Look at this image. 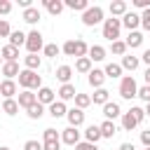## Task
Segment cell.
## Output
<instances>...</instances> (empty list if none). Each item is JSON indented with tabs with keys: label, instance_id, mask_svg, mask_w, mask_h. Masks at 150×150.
Here are the masks:
<instances>
[{
	"label": "cell",
	"instance_id": "cell-1",
	"mask_svg": "<svg viewBox=\"0 0 150 150\" xmlns=\"http://www.w3.org/2000/svg\"><path fill=\"white\" fill-rule=\"evenodd\" d=\"M19 84L23 89H42V77L35 73V70H21L19 73Z\"/></svg>",
	"mask_w": 150,
	"mask_h": 150
},
{
	"label": "cell",
	"instance_id": "cell-2",
	"mask_svg": "<svg viewBox=\"0 0 150 150\" xmlns=\"http://www.w3.org/2000/svg\"><path fill=\"white\" fill-rule=\"evenodd\" d=\"M120 30H122V19L110 16V19L103 21V38H105V40H110V42L120 40Z\"/></svg>",
	"mask_w": 150,
	"mask_h": 150
},
{
	"label": "cell",
	"instance_id": "cell-3",
	"mask_svg": "<svg viewBox=\"0 0 150 150\" xmlns=\"http://www.w3.org/2000/svg\"><path fill=\"white\" fill-rule=\"evenodd\" d=\"M120 96L127 98V101H131L134 96H138V84H136L134 75H124L122 77V82H120Z\"/></svg>",
	"mask_w": 150,
	"mask_h": 150
},
{
	"label": "cell",
	"instance_id": "cell-4",
	"mask_svg": "<svg viewBox=\"0 0 150 150\" xmlns=\"http://www.w3.org/2000/svg\"><path fill=\"white\" fill-rule=\"evenodd\" d=\"M101 21H105V19H103V7H98V5L89 7L87 12H82V23L84 26H96Z\"/></svg>",
	"mask_w": 150,
	"mask_h": 150
},
{
	"label": "cell",
	"instance_id": "cell-5",
	"mask_svg": "<svg viewBox=\"0 0 150 150\" xmlns=\"http://www.w3.org/2000/svg\"><path fill=\"white\" fill-rule=\"evenodd\" d=\"M26 49L28 54H38L40 49H45V40H42V33L40 30H30L28 38H26Z\"/></svg>",
	"mask_w": 150,
	"mask_h": 150
},
{
	"label": "cell",
	"instance_id": "cell-6",
	"mask_svg": "<svg viewBox=\"0 0 150 150\" xmlns=\"http://www.w3.org/2000/svg\"><path fill=\"white\" fill-rule=\"evenodd\" d=\"M61 141H63L66 145H73V148H75V145L80 143V131H77L75 127H68V129L61 131Z\"/></svg>",
	"mask_w": 150,
	"mask_h": 150
},
{
	"label": "cell",
	"instance_id": "cell-7",
	"mask_svg": "<svg viewBox=\"0 0 150 150\" xmlns=\"http://www.w3.org/2000/svg\"><path fill=\"white\" fill-rule=\"evenodd\" d=\"M122 26L129 28V33L136 30V28L141 26V14H136V12H127V14L122 16Z\"/></svg>",
	"mask_w": 150,
	"mask_h": 150
},
{
	"label": "cell",
	"instance_id": "cell-8",
	"mask_svg": "<svg viewBox=\"0 0 150 150\" xmlns=\"http://www.w3.org/2000/svg\"><path fill=\"white\" fill-rule=\"evenodd\" d=\"M33 103H38V94H33L30 89H23L21 94H19V108H30Z\"/></svg>",
	"mask_w": 150,
	"mask_h": 150
},
{
	"label": "cell",
	"instance_id": "cell-9",
	"mask_svg": "<svg viewBox=\"0 0 150 150\" xmlns=\"http://www.w3.org/2000/svg\"><path fill=\"white\" fill-rule=\"evenodd\" d=\"M66 117H68V124L77 129V127H80V124L84 122V110H80V108H70Z\"/></svg>",
	"mask_w": 150,
	"mask_h": 150
},
{
	"label": "cell",
	"instance_id": "cell-10",
	"mask_svg": "<svg viewBox=\"0 0 150 150\" xmlns=\"http://www.w3.org/2000/svg\"><path fill=\"white\" fill-rule=\"evenodd\" d=\"M19 63L16 61H5L2 63V75H5V80H12V77H19Z\"/></svg>",
	"mask_w": 150,
	"mask_h": 150
},
{
	"label": "cell",
	"instance_id": "cell-11",
	"mask_svg": "<svg viewBox=\"0 0 150 150\" xmlns=\"http://www.w3.org/2000/svg\"><path fill=\"white\" fill-rule=\"evenodd\" d=\"M103 82H105V73L98 70V68H91V73H89V84H91L94 89H101Z\"/></svg>",
	"mask_w": 150,
	"mask_h": 150
},
{
	"label": "cell",
	"instance_id": "cell-12",
	"mask_svg": "<svg viewBox=\"0 0 150 150\" xmlns=\"http://www.w3.org/2000/svg\"><path fill=\"white\" fill-rule=\"evenodd\" d=\"M16 94V82L14 80H2L0 82V96L2 98H12Z\"/></svg>",
	"mask_w": 150,
	"mask_h": 150
},
{
	"label": "cell",
	"instance_id": "cell-13",
	"mask_svg": "<svg viewBox=\"0 0 150 150\" xmlns=\"http://www.w3.org/2000/svg\"><path fill=\"white\" fill-rule=\"evenodd\" d=\"M42 5H45V9L49 12V14H54V16H59L61 12H63V0H42Z\"/></svg>",
	"mask_w": 150,
	"mask_h": 150
},
{
	"label": "cell",
	"instance_id": "cell-14",
	"mask_svg": "<svg viewBox=\"0 0 150 150\" xmlns=\"http://www.w3.org/2000/svg\"><path fill=\"white\" fill-rule=\"evenodd\" d=\"M103 115H105V120H110V122H112L115 117H120V115H122V110H120V103H115V101L110 103V101H108V103L103 105Z\"/></svg>",
	"mask_w": 150,
	"mask_h": 150
},
{
	"label": "cell",
	"instance_id": "cell-15",
	"mask_svg": "<svg viewBox=\"0 0 150 150\" xmlns=\"http://www.w3.org/2000/svg\"><path fill=\"white\" fill-rule=\"evenodd\" d=\"M84 138H87V143H98L103 136H101V127L98 124H91V127H87V131H84Z\"/></svg>",
	"mask_w": 150,
	"mask_h": 150
},
{
	"label": "cell",
	"instance_id": "cell-16",
	"mask_svg": "<svg viewBox=\"0 0 150 150\" xmlns=\"http://www.w3.org/2000/svg\"><path fill=\"white\" fill-rule=\"evenodd\" d=\"M56 98H54V91L49 89V87H42L40 91H38V103H42V105H52Z\"/></svg>",
	"mask_w": 150,
	"mask_h": 150
},
{
	"label": "cell",
	"instance_id": "cell-17",
	"mask_svg": "<svg viewBox=\"0 0 150 150\" xmlns=\"http://www.w3.org/2000/svg\"><path fill=\"white\" fill-rule=\"evenodd\" d=\"M49 115H52L54 120H59V117L68 115V108H66V103H63V101H54V103L49 105Z\"/></svg>",
	"mask_w": 150,
	"mask_h": 150
},
{
	"label": "cell",
	"instance_id": "cell-18",
	"mask_svg": "<svg viewBox=\"0 0 150 150\" xmlns=\"http://www.w3.org/2000/svg\"><path fill=\"white\" fill-rule=\"evenodd\" d=\"M127 47H131V49H136V47H141L143 45V33L141 30H131L129 35H127Z\"/></svg>",
	"mask_w": 150,
	"mask_h": 150
},
{
	"label": "cell",
	"instance_id": "cell-19",
	"mask_svg": "<svg viewBox=\"0 0 150 150\" xmlns=\"http://www.w3.org/2000/svg\"><path fill=\"white\" fill-rule=\"evenodd\" d=\"M129 9H127V2L124 0H115V2H110V14L117 19V16H124Z\"/></svg>",
	"mask_w": 150,
	"mask_h": 150
},
{
	"label": "cell",
	"instance_id": "cell-20",
	"mask_svg": "<svg viewBox=\"0 0 150 150\" xmlns=\"http://www.w3.org/2000/svg\"><path fill=\"white\" fill-rule=\"evenodd\" d=\"M105 54H108V52H105V47H101V45H91L87 56H89L91 61H103V59H105Z\"/></svg>",
	"mask_w": 150,
	"mask_h": 150
},
{
	"label": "cell",
	"instance_id": "cell-21",
	"mask_svg": "<svg viewBox=\"0 0 150 150\" xmlns=\"http://www.w3.org/2000/svg\"><path fill=\"white\" fill-rule=\"evenodd\" d=\"M138 63H141V59H138V56L124 54V56H122V63H120V66H122V70H124V68H127V70H136V68H138Z\"/></svg>",
	"mask_w": 150,
	"mask_h": 150
},
{
	"label": "cell",
	"instance_id": "cell-22",
	"mask_svg": "<svg viewBox=\"0 0 150 150\" xmlns=\"http://www.w3.org/2000/svg\"><path fill=\"white\" fill-rule=\"evenodd\" d=\"M70 77H73V68L70 66H59L56 68V80H61L63 84H70Z\"/></svg>",
	"mask_w": 150,
	"mask_h": 150
},
{
	"label": "cell",
	"instance_id": "cell-23",
	"mask_svg": "<svg viewBox=\"0 0 150 150\" xmlns=\"http://www.w3.org/2000/svg\"><path fill=\"white\" fill-rule=\"evenodd\" d=\"M75 96H77L75 84H61V89H59V98H61V101H70V98H75Z\"/></svg>",
	"mask_w": 150,
	"mask_h": 150
},
{
	"label": "cell",
	"instance_id": "cell-24",
	"mask_svg": "<svg viewBox=\"0 0 150 150\" xmlns=\"http://www.w3.org/2000/svg\"><path fill=\"white\" fill-rule=\"evenodd\" d=\"M98 127H101V136H103V138H112V136L117 134V127H115V122H110V120L101 122Z\"/></svg>",
	"mask_w": 150,
	"mask_h": 150
},
{
	"label": "cell",
	"instance_id": "cell-25",
	"mask_svg": "<svg viewBox=\"0 0 150 150\" xmlns=\"http://www.w3.org/2000/svg\"><path fill=\"white\" fill-rule=\"evenodd\" d=\"M68 9H73V12H87L89 9V2L87 0H66L63 2Z\"/></svg>",
	"mask_w": 150,
	"mask_h": 150
},
{
	"label": "cell",
	"instance_id": "cell-26",
	"mask_svg": "<svg viewBox=\"0 0 150 150\" xmlns=\"http://www.w3.org/2000/svg\"><path fill=\"white\" fill-rule=\"evenodd\" d=\"M0 56H2L5 61H16V59H19V49L12 47V45H5V47L0 49Z\"/></svg>",
	"mask_w": 150,
	"mask_h": 150
},
{
	"label": "cell",
	"instance_id": "cell-27",
	"mask_svg": "<svg viewBox=\"0 0 150 150\" xmlns=\"http://www.w3.org/2000/svg\"><path fill=\"white\" fill-rule=\"evenodd\" d=\"M23 21H26V23H38V21H40V9H38V7L23 9Z\"/></svg>",
	"mask_w": 150,
	"mask_h": 150
},
{
	"label": "cell",
	"instance_id": "cell-28",
	"mask_svg": "<svg viewBox=\"0 0 150 150\" xmlns=\"http://www.w3.org/2000/svg\"><path fill=\"white\" fill-rule=\"evenodd\" d=\"M26 38H28L26 33H21V30H12V35H9V45L19 49L21 45H26Z\"/></svg>",
	"mask_w": 150,
	"mask_h": 150
},
{
	"label": "cell",
	"instance_id": "cell-29",
	"mask_svg": "<svg viewBox=\"0 0 150 150\" xmlns=\"http://www.w3.org/2000/svg\"><path fill=\"white\" fill-rule=\"evenodd\" d=\"M75 70H77V73H87V75H89V73H91V59H89V56L77 59V61H75Z\"/></svg>",
	"mask_w": 150,
	"mask_h": 150
},
{
	"label": "cell",
	"instance_id": "cell-30",
	"mask_svg": "<svg viewBox=\"0 0 150 150\" xmlns=\"http://www.w3.org/2000/svg\"><path fill=\"white\" fill-rule=\"evenodd\" d=\"M108 96H110V91L101 87V89H96V91H94V96H91V103H98V105H105V103H108Z\"/></svg>",
	"mask_w": 150,
	"mask_h": 150
},
{
	"label": "cell",
	"instance_id": "cell-31",
	"mask_svg": "<svg viewBox=\"0 0 150 150\" xmlns=\"http://www.w3.org/2000/svg\"><path fill=\"white\" fill-rule=\"evenodd\" d=\"M2 112H5V115H16V112H19V101L5 98V101H2Z\"/></svg>",
	"mask_w": 150,
	"mask_h": 150
},
{
	"label": "cell",
	"instance_id": "cell-32",
	"mask_svg": "<svg viewBox=\"0 0 150 150\" xmlns=\"http://www.w3.org/2000/svg\"><path fill=\"white\" fill-rule=\"evenodd\" d=\"M136 127H138L136 117H134L131 112H122V129H124V131H131V129H136Z\"/></svg>",
	"mask_w": 150,
	"mask_h": 150
},
{
	"label": "cell",
	"instance_id": "cell-33",
	"mask_svg": "<svg viewBox=\"0 0 150 150\" xmlns=\"http://www.w3.org/2000/svg\"><path fill=\"white\" fill-rule=\"evenodd\" d=\"M23 63H26V70H38L42 61L38 54H28V56H23Z\"/></svg>",
	"mask_w": 150,
	"mask_h": 150
},
{
	"label": "cell",
	"instance_id": "cell-34",
	"mask_svg": "<svg viewBox=\"0 0 150 150\" xmlns=\"http://www.w3.org/2000/svg\"><path fill=\"white\" fill-rule=\"evenodd\" d=\"M26 115H28L30 120H40V117L45 115V105H42V103H33V105L26 110Z\"/></svg>",
	"mask_w": 150,
	"mask_h": 150
},
{
	"label": "cell",
	"instance_id": "cell-35",
	"mask_svg": "<svg viewBox=\"0 0 150 150\" xmlns=\"http://www.w3.org/2000/svg\"><path fill=\"white\" fill-rule=\"evenodd\" d=\"M103 73H105V77H112V80H115V77L122 75V66H120V63H108Z\"/></svg>",
	"mask_w": 150,
	"mask_h": 150
},
{
	"label": "cell",
	"instance_id": "cell-36",
	"mask_svg": "<svg viewBox=\"0 0 150 150\" xmlns=\"http://www.w3.org/2000/svg\"><path fill=\"white\" fill-rule=\"evenodd\" d=\"M87 54H89L87 42H84V40H75V56H77V59H82V56H87Z\"/></svg>",
	"mask_w": 150,
	"mask_h": 150
},
{
	"label": "cell",
	"instance_id": "cell-37",
	"mask_svg": "<svg viewBox=\"0 0 150 150\" xmlns=\"http://www.w3.org/2000/svg\"><path fill=\"white\" fill-rule=\"evenodd\" d=\"M89 103H91V96H89V94H77V96H75V108L84 110Z\"/></svg>",
	"mask_w": 150,
	"mask_h": 150
},
{
	"label": "cell",
	"instance_id": "cell-38",
	"mask_svg": "<svg viewBox=\"0 0 150 150\" xmlns=\"http://www.w3.org/2000/svg\"><path fill=\"white\" fill-rule=\"evenodd\" d=\"M124 52H127V42H122V40H115V42H112V54H117V56H124Z\"/></svg>",
	"mask_w": 150,
	"mask_h": 150
},
{
	"label": "cell",
	"instance_id": "cell-39",
	"mask_svg": "<svg viewBox=\"0 0 150 150\" xmlns=\"http://www.w3.org/2000/svg\"><path fill=\"white\" fill-rule=\"evenodd\" d=\"M42 138H45V143H49V141H61V136H59V131H56V129H45Z\"/></svg>",
	"mask_w": 150,
	"mask_h": 150
},
{
	"label": "cell",
	"instance_id": "cell-40",
	"mask_svg": "<svg viewBox=\"0 0 150 150\" xmlns=\"http://www.w3.org/2000/svg\"><path fill=\"white\" fill-rule=\"evenodd\" d=\"M59 52H61V47H59V45H45V56L54 59V56H59Z\"/></svg>",
	"mask_w": 150,
	"mask_h": 150
},
{
	"label": "cell",
	"instance_id": "cell-41",
	"mask_svg": "<svg viewBox=\"0 0 150 150\" xmlns=\"http://www.w3.org/2000/svg\"><path fill=\"white\" fill-rule=\"evenodd\" d=\"M129 112L136 117V122H138V124L145 120V110H143V108H138V105H131V110H129Z\"/></svg>",
	"mask_w": 150,
	"mask_h": 150
},
{
	"label": "cell",
	"instance_id": "cell-42",
	"mask_svg": "<svg viewBox=\"0 0 150 150\" xmlns=\"http://www.w3.org/2000/svg\"><path fill=\"white\" fill-rule=\"evenodd\" d=\"M138 98H141V101H145V103H150V87H148V84L138 87Z\"/></svg>",
	"mask_w": 150,
	"mask_h": 150
},
{
	"label": "cell",
	"instance_id": "cell-43",
	"mask_svg": "<svg viewBox=\"0 0 150 150\" xmlns=\"http://www.w3.org/2000/svg\"><path fill=\"white\" fill-rule=\"evenodd\" d=\"M141 26H143V30L150 33V9H143V14H141Z\"/></svg>",
	"mask_w": 150,
	"mask_h": 150
},
{
	"label": "cell",
	"instance_id": "cell-44",
	"mask_svg": "<svg viewBox=\"0 0 150 150\" xmlns=\"http://www.w3.org/2000/svg\"><path fill=\"white\" fill-rule=\"evenodd\" d=\"M61 49H63V54H66V56H75V40H68Z\"/></svg>",
	"mask_w": 150,
	"mask_h": 150
},
{
	"label": "cell",
	"instance_id": "cell-45",
	"mask_svg": "<svg viewBox=\"0 0 150 150\" xmlns=\"http://www.w3.org/2000/svg\"><path fill=\"white\" fill-rule=\"evenodd\" d=\"M12 35V28H9V23L5 21V19H0V38H9Z\"/></svg>",
	"mask_w": 150,
	"mask_h": 150
},
{
	"label": "cell",
	"instance_id": "cell-46",
	"mask_svg": "<svg viewBox=\"0 0 150 150\" xmlns=\"http://www.w3.org/2000/svg\"><path fill=\"white\" fill-rule=\"evenodd\" d=\"M23 150H42V143H40V141H35V138H30V141H26Z\"/></svg>",
	"mask_w": 150,
	"mask_h": 150
},
{
	"label": "cell",
	"instance_id": "cell-47",
	"mask_svg": "<svg viewBox=\"0 0 150 150\" xmlns=\"http://www.w3.org/2000/svg\"><path fill=\"white\" fill-rule=\"evenodd\" d=\"M42 150H61V141H49V143H42Z\"/></svg>",
	"mask_w": 150,
	"mask_h": 150
},
{
	"label": "cell",
	"instance_id": "cell-48",
	"mask_svg": "<svg viewBox=\"0 0 150 150\" xmlns=\"http://www.w3.org/2000/svg\"><path fill=\"white\" fill-rule=\"evenodd\" d=\"M75 150H98L94 143H87V141H80L77 145H75Z\"/></svg>",
	"mask_w": 150,
	"mask_h": 150
},
{
	"label": "cell",
	"instance_id": "cell-49",
	"mask_svg": "<svg viewBox=\"0 0 150 150\" xmlns=\"http://www.w3.org/2000/svg\"><path fill=\"white\" fill-rule=\"evenodd\" d=\"M12 12V2L9 0H0V14H9Z\"/></svg>",
	"mask_w": 150,
	"mask_h": 150
},
{
	"label": "cell",
	"instance_id": "cell-50",
	"mask_svg": "<svg viewBox=\"0 0 150 150\" xmlns=\"http://www.w3.org/2000/svg\"><path fill=\"white\" fill-rule=\"evenodd\" d=\"M141 143H143L145 148H150V129H145V131H141Z\"/></svg>",
	"mask_w": 150,
	"mask_h": 150
},
{
	"label": "cell",
	"instance_id": "cell-51",
	"mask_svg": "<svg viewBox=\"0 0 150 150\" xmlns=\"http://www.w3.org/2000/svg\"><path fill=\"white\" fill-rule=\"evenodd\" d=\"M134 5L141 9H150V0H134Z\"/></svg>",
	"mask_w": 150,
	"mask_h": 150
},
{
	"label": "cell",
	"instance_id": "cell-52",
	"mask_svg": "<svg viewBox=\"0 0 150 150\" xmlns=\"http://www.w3.org/2000/svg\"><path fill=\"white\" fill-rule=\"evenodd\" d=\"M141 61H143V63H148V68H150V49H145V52H143Z\"/></svg>",
	"mask_w": 150,
	"mask_h": 150
},
{
	"label": "cell",
	"instance_id": "cell-53",
	"mask_svg": "<svg viewBox=\"0 0 150 150\" xmlns=\"http://www.w3.org/2000/svg\"><path fill=\"white\" fill-rule=\"evenodd\" d=\"M120 150H136V145H134V143H122Z\"/></svg>",
	"mask_w": 150,
	"mask_h": 150
},
{
	"label": "cell",
	"instance_id": "cell-54",
	"mask_svg": "<svg viewBox=\"0 0 150 150\" xmlns=\"http://www.w3.org/2000/svg\"><path fill=\"white\" fill-rule=\"evenodd\" d=\"M145 84H148V87H150V68H148V70H145Z\"/></svg>",
	"mask_w": 150,
	"mask_h": 150
},
{
	"label": "cell",
	"instance_id": "cell-55",
	"mask_svg": "<svg viewBox=\"0 0 150 150\" xmlns=\"http://www.w3.org/2000/svg\"><path fill=\"white\" fill-rule=\"evenodd\" d=\"M145 117H150V103L145 105Z\"/></svg>",
	"mask_w": 150,
	"mask_h": 150
},
{
	"label": "cell",
	"instance_id": "cell-56",
	"mask_svg": "<svg viewBox=\"0 0 150 150\" xmlns=\"http://www.w3.org/2000/svg\"><path fill=\"white\" fill-rule=\"evenodd\" d=\"M0 150H9V148H7V145H0Z\"/></svg>",
	"mask_w": 150,
	"mask_h": 150
},
{
	"label": "cell",
	"instance_id": "cell-57",
	"mask_svg": "<svg viewBox=\"0 0 150 150\" xmlns=\"http://www.w3.org/2000/svg\"><path fill=\"white\" fill-rule=\"evenodd\" d=\"M145 150H150V148H145Z\"/></svg>",
	"mask_w": 150,
	"mask_h": 150
},
{
	"label": "cell",
	"instance_id": "cell-58",
	"mask_svg": "<svg viewBox=\"0 0 150 150\" xmlns=\"http://www.w3.org/2000/svg\"><path fill=\"white\" fill-rule=\"evenodd\" d=\"M0 59H2V56H0Z\"/></svg>",
	"mask_w": 150,
	"mask_h": 150
}]
</instances>
